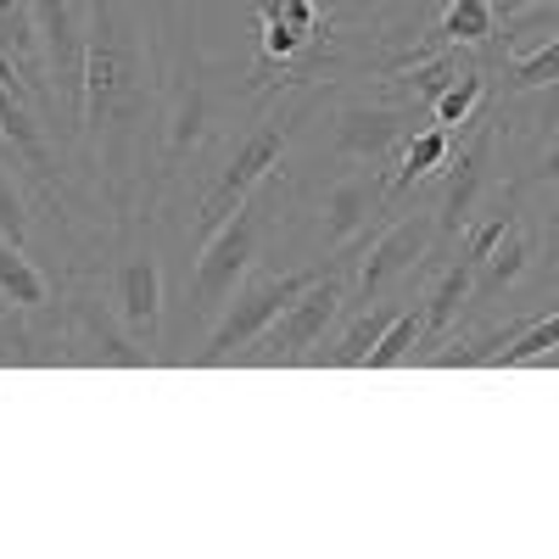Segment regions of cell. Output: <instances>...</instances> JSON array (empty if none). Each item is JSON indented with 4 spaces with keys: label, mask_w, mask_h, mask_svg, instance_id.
I'll use <instances>...</instances> for the list:
<instances>
[{
    "label": "cell",
    "mask_w": 559,
    "mask_h": 559,
    "mask_svg": "<svg viewBox=\"0 0 559 559\" xmlns=\"http://www.w3.org/2000/svg\"><path fill=\"white\" fill-rule=\"evenodd\" d=\"M39 51H45V90H51V129L79 134L84 107V0H28Z\"/></svg>",
    "instance_id": "10"
},
{
    "label": "cell",
    "mask_w": 559,
    "mask_h": 559,
    "mask_svg": "<svg viewBox=\"0 0 559 559\" xmlns=\"http://www.w3.org/2000/svg\"><path fill=\"white\" fill-rule=\"evenodd\" d=\"M392 202V185L386 168H342L324 191L313 197V241L324 252V263H353L376 213H386Z\"/></svg>",
    "instance_id": "6"
},
{
    "label": "cell",
    "mask_w": 559,
    "mask_h": 559,
    "mask_svg": "<svg viewBox=\"0 0 559 559\" xmlns=\"http://www.w3.org/2000/svg\"><path fill=\"white\" fill-rule=\"evenodd\" d=\"M526 263H532V241H526V229H521V218L503 229V236L492 241V252L476 263V286H471V302L481 308V302H498L515 280L526 274Z\"/></svg>",
    "instance_id": "14"
},
{
    "label": "cell",
    "mask_w": 559,
    "mask_h": 559,
    "mask_svg": "<svg viewBox=\"0 0 559 559\" xmlns=\"http://www.w3.org/2000/svg\"><path fill=\"white\" fill-rule=\"evenodd\" d=\"M414 129H419V102L397 96V90L392 96H353L331 112V157L347 168H386Z\"/></svg>",
    "instance_id": "8"
},
{
    "label": "cell",
    "mask_w": 559,
    "mask_h": 559,
    "mask_svg": "<svg viewBox=\"0 0 559 559\" xmlns=\"http://www.w3.org/2000/svg\"><path fill=\"white\" fill-rule=\"evenodd\" d=\"M509 96H537V90H559V34L548 45H537V51L515 57L509 62V79H503Z\"/></svg>",
    "instance_id": "22"
},
{
    "label": "cell",
    "mask_w": 559,
    "mask_h": 559,
    "mask_svg": "<svg viewBox=\"0 0 559 559\" xmlns=\"http://www.w3.org/2000/svg\"><path fill=\"white\" fill-rule=\"evenodd\" d=\"M319 269H324V263H308V269H292V274H247L241 292L229 297L224 313L213 319V331H207L197 364H229V358H241V353L269 331V324L313 286Z\"/></svg>",
    "instance_id": "5"
},
{
    "label": "cell",
    "mask_w": 559,
    "mask_h": 559,
    "mask_svg": "<svg viewBox=\"0 0 559 559\" xmlns=\"http://www.w3.org/2000/svg\"><path fill=\"white\" fill-rule=\"evenodd\" d=\"M28 224H34L28 197H23V185L7 174V157H0V236H7L12 247H28Z\"/></svg>",
    "instance_id": "24"
},
{
    "label": "cell",
    "mask_w": 559,
    "mask_h": 559,
    "mask_svg": "<svg viewBox=\"0 0 559 559\" xmlns=\"http://www.w3.org/2000/svg\"><path fill=\"white\" fill-rule=\"evenodd\" d=\"M84 163L118 224L152 207L157 51L146 0H84Z\"/></svg>",
    "instance_id": "1"
},
{
    "label": "cell",
    "mask_w": 559,
    "mask_h": 559,
    "mask_svg": "<svg viewBox=\"0 0 559 559\" xmlns=\"http://www.w3.org/2000/svg\"><path fill=\"white\" fill-rule=\"evenodd\" d=\"M481 102H487V68H464V73L442 90V96L431 102V123L464 134V129L481 118Z\"/></svg>",
    "instance_id": "19"
},
{
    "label": "cell",
    "mask_w": 559,
    "mask_h": 559,
    "mask_svg": "<svg viewBox=\"0 0 559 559\" xmlns=\"http://www.w3.org/2000/svg\"><path fill=\"white\" fill-rule=\"evenodd\" d=\"M554 347H559V308L543 313V319H532V324H521V331H515V347L487 353L481 364H537V358H548Z\"/></svg>",
    "instance_id": "23"
},
{
    "label": "cell",
    "mask_w": 559,
    "mask_h": 559,
    "mask_svg": "<svg viewBox=\"0 0 559 559\" xmlns=\"http://www.w3.org/2000/svg\"><path fill=\"white\" fill-rule=\"evenodd\" d=\"M437 213H408L397 224H386L376 241H369L358 274H353V308L364 302H381L392 297L403 280H414L419 269H426V258H437Z\"/></svg>",
    "instance_id": "11"
},
{
    "label": "cell",
    "mask_w": 559,
    "mask_h": 559,
    "mask_svg": "<svg viewBox=\"0 0 559 559\" xmlns=\"http://www.w3.org/2000/svg\"><path fill=\"white\" fill-rule=\"evenodd\" d=\"M471 286H476V263L471 258H459V263H448L442 269V280H437V292L419 302V319H426V347H437L442 336H448V324H453V313L471 302Z\"/></svg>",
    "instance_id": "16"
},
{
    "label": "cell",
    "mask_w": 559,
    "mask_h": 559,
    "mask_svg": "<svg viewBox=\"0 0 559 559\" xmlns=\"http://www.w3.org/2000/svg\"><path fill=\"white\" fill-rule=\"evenodd\" d=\"M548 28H559V0H537L532 12H521V17H509L503 39H515V34H548Z\"/></svg>",
    "instance_id": "26"
},
{
    "label": "cell",
    "mask_w": 559,
    "mask_h": 559,
    "mask_svg": "<svg viewBox=\"0 0 559 559\" xmlns=\"http://www.w3.org/2000/svg\"><path fill=\"white\" fill-rule=\"evenodd\" d=\"M414 347H426V319H419V302L414 308H403L392 324H386V336L369 347V358H364V369H392V364H408L414 358Z\"/></svg>",
    "instance_id": "21"
},
{
    "label": "cell",
    "mask_w": 559,
    "mask_h": 559,
    "mask_svg": "<svg viewBox=\"0 0 559 559\" xmlns=\"http://www.w3.org/2000/svg\"><path fill=\"white\" fill-rule=\"evenodd\" d=\"M163 308H168V286H163V263L152 247L129 252L112 269V313L123 319V331L146 347L152 358H163Z\"/></svg>",
    "instance_id": "12"
},
{
    "label": "cell",
    "mask_w": 559,
    "mask_h": 559,
    "mask_svg": "<svg viewBox=\"0 0 559 559\" xmlns=\"http://www.w3.org/2000/svg\"><path fill=\"white\" fill-rule=\"evenodd\" d=\"M324 102V84H313L302 102H292V107H280V90H269V107L247 123V134L236 140V146L224 152V163L213 168V179L202 185V197H197V218H191V236L197 241H207L213 229L236 213L263 179H274V168H280V157H286V146L302 134V123L313 118V107Z\"/></svg>",
    "instance_id": "3"
},
{
    "label": "cell",
    "mask_w": 559,
    "mask_h": 559,
    "mask_svg": "<svg viewBox=\"0 0 559 559\" xmlns=\"http://www.w3.org/2000/svg\"><path fill=\"white\" fill-rule=\"evenodd\" d=\"M532 185H559V129H548V140L526 157V168L515 174L509 191H532Z\"/></svg>",
    "instance_id": "25"
},
{
    "label": "cell",
    "mask_w": 559,
    "mask_h": 559,
    "mask_svg": "<svg viewBox=\"0 0 559 559\" xmlns=\"http://www.w3.org/2000/svg\"><path fill=\"white\" fill-rule=\"evenodd\" d=\"M498 129H503V112H481L459 134V157L448 152V163H442V202H437V236L442 241H459L498 191V174H492Z\"/></svg>",
    "instance_id": "9"
},
{
    "label": "cell",
    "mask_w": 559,
    "mask_h": 559,
    "mask_svg": "<svg viewBox=\"0 0 559 559\" xmlns=\"http://www.w3.org/2000/svg\"><path fill=\"white\" fill-rule=\"evenodd\" d=\"M408 302H364L358 308V319L347 324V331H342V342H336V353H331V364L336 369H364V358H369V347H376L381 336H386V324L403 313Z\"/></svg>",
    "instance_id": "18"
},
{
    "label": "cell",
    "mask_w": 559,
    "mask_h": 559,
    "mask_svg": "<svg viewBox=\"0 0 559 559\" xmlns=\"http://www.w3.org/2000/svg\"><path fill=\"white\" fill-rule=\"evenodd\" d=\"M274 197H280V179H263L258 191L202 241L197 280H191V313H197V324H213L224 313V302L241 292V280L258 269L263 241L274 236Z\"/></svg>",
    "instance_id": "4"
},
{
    "label": "cell",
    "mask_w": 559,
    "mask_h": 559,
    "mask_svg": "<svg viewBox=\"0 0 559 559\" xmlns=\"http://www.w3.org/2000/svg\"><path fill=\"white\" fill-rule=\"evenodd\" d=\"M347 302H353V263H324L313 286L280 313L241 358L247 364H297V358H308V347L324 342V331L342 319Z\"/></svg>",
    "instance_id": "7"
},
{
    "label": "cell",
    "mask_w": 559,
    "mask_h": 559,
    "mask_svg": "<svg viewBox=\"0 0 559 559\" xmlns=\"http://www.w3.org/2000/svg\"><path fill=\"white\" fill-rule=\"evenodd\" d=\"M431 34H437L442 45H464V51H471V45H492L498 12H492V0H448Z\"/></svg>",
    "instance_id": "20"
},
{
    "label": "cell",
    "mask_w": 559,
    "mask_h": 559,
    "mask_svg": "<svg viewBox=\"0 0 559 559\" xmlns=\"http://www.w3.org/2000/svg\"><path fill=\"white\" fill-rule=\"evenodd\" d=\"M146 17L157 51V157H152V202H157V191H168L224 134V118L252 96V84H241L229 62L202 51L197 0H146Z\"/></svg>",
    "instance_id": "2"
},
{
    "label": "cell",
    "mask_w": 559,
    "mask_h": 559,
    "mask_svg": "<svg viewBox=\"0 0 559 559\" xmlns=\"http://www.w3.org/2000/svg\"><path fill=\"white\" fill-rule=\"evenodd\" d=\"M0 302H12L23 313H39L45 302H51V280H45L23 247H12L7 236H0Z\"/></svg>",
    "instance_id": "17"
},
{
    "label": "cell",
    "mask_w": 559,
    "mask_h": 559,
    "mask_svg": "<svg viewBox=\"0 0 559 559\" xmlns=\"http://www.w3.org/2000/svg\"><path fill=\"white\" fill-rule=\"evenodd\" d=\"M453 146H459V134H453V129H442V123H431V129H414V134L403 140V152L392 157V174H386L392 197L414 191L419 179L442 174V163H448V152H453Z\"/></svg>",
    "instance_id": "15"
},
{
    "label": "cell",
    "mask_w": 559,
    "mask_h": 559,
    "mask_svg": "<svg viewBox=\"0 0 559 559\" xmlns=\"http://www.w3.org/2000/svg\"><path fill=\"white\" fill-rule=\"evenodd\" d=\"M548 236H554V247H559V191L548 197Z\"/></svg>",
    "instance_id": "27"
},
{
    "label": "cell",
    "mask_w": 559,
    "mask_h": 559,
    "mask_svg": "<svg viewBox=\"0 0 559 559\" xmlns=\"http://www.w3.org/2000/svg\"><path fill=\"white\" fill-rule=\"evenodd\" d=\"M68 319H73V331L84 336V347H96V358L123 364V369L157 364L146 347H140V342L123 331V319L112 313V302H102V297H73V302H68Z\"/></svg>",
    "instance_id": "13"
}]
</instances>
